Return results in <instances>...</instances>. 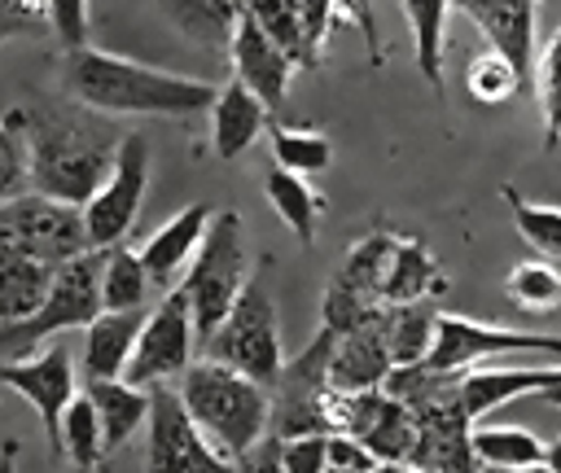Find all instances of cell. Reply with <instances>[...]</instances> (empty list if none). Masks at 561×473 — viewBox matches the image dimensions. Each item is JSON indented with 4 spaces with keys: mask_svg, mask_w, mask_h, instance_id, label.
Wrapping results in <instances>:
<instances>
[{
    "mask_svg": "<svg viewBox=\"0 0 561 473\" xmlns=\"http://www.w3.org/2000/svg\"><path fill=\"white\" fill-rule=\"evenodd\" d=\"M48 26V13H39L31 0H0V44L18 35H35Z\"/></svg>",
    "mask_w": 561,
    "mask_h": 473,
    "instance_id": "obj_40",
    "label": "cell"
},
{
    "mask_svg": "<svg viewBox=\"0 0 561 473\" xmlns=\"http://www.w3.org/2000/svg\"><path fill=\"white\" fill-rule=\"evenodd\" d=\"M543 469L561 473V438H552V442H548V451H543Z\"/></svg>",
    "mask_w": 561,
    "mask_h": 473,
    "instance_id": "obj_42",
    "label": "cell"
},
{
    "mask_svg": "<svg viewBox=\"0 0 561 473\" xmlns=\"http://www.w3.org/2000/svg\"><path fill=\"white\" fill-rule=\"evenodd\" d=\"M88 394L96 399V412H101L105 455H114L149 420V385H136L127 377H88Z\"/></svg>",
    "mask_w": 561,
    "mask_h": 473,
    "instance_id": "obj_21",
    "label": "cell"
},
{
    "mask_svg": "<svg viewBox=\"0 0 561 473\" xmlns=\"http://www.w3.org/2000/svg\"><path fill=\"white\" fill-rule=\"evenodd\" d=\"M0 385L18 390L44 420V434H48V447L53 455L61 460V416L70 407V399L79 394L75 390V359H70V346L66 342H53L48 350H31V355H13V359H0Z\"/></svg>",
    "mask_w": 561,
    "mask_h": 473,
    "instance_id": "obj_12",
    "label": "cell"
},
{
    "mask_svg": "<svg viewBox=\"0 0 561 473\" xmlns=\"http://www.w3.org/2000/svg\"><path fill=\"white\" fill-rule=\"evenodd\" d=\"M535 92L543 109V145L557 149L561 145V26L552 31V39L535 61Z\"/></svg>",
    "mask_w": 561,
    "mask_h": 473,
    "instance_id": "obj_35",
    "label": "cell"
},
{
    "mask_svg": "<svg viewBox=\"0 0 561 473\" xmlns=\"http://www.w3.org/2000/svg\"><path fill=\"white\" fill-rule=\"evenodd\" d=\"M245 280H250V245H245L241 215L237 210H215L197 258L180 276V289L188 293V307H193L197 342H206L224 324V315L232 311Z\"/></svg>",
    "mask_w": 561,
    "mask_h": 473,
    "instance_id": "obj_5",
    "label": "cell"
},
{
    "mask_svg": "<svg viewBox=\"0 0 561 473\" xmlns=\"http://www.w3.org/2000/svg\"><path fill=\"white\" fill-rule=\"evenodd\" d=\"M149 289L153 276L140 258V250H131L127 241L105 245V267H101V302L110 311H127V307H149Z\"/></svg>",
    "mask_w": 561,
    "mask_h": 473,
    "instance_id": "obj_27",
    "label": "cell"
},
{
    "mask_svg": "<svg viewBox=\"0 0 561 473\" xmlns=\"http://www.w3.org/2000/svg\"><path fill=\"white\" fill-rule=\"evenodd\" d=\"M210 206L206 201H188L184 210H175L145 245H140V258H145V267H149V276H153V285L158 289H171V285H180V276L188 272V263L197 258V250H202V236H206V228H210Z\"/></svg>",
    "mask_w": 561,
    "mask_h": 473,
    "instance_id": "obj_17",
    "label": "cell"
},
{
    "mask_svg": "<svg viewBox=\"0 0 561 473\" xmlns=\"http://www.w3.org/2000/svg\"><path fill=\"white\" fill-rule=\"evenodd\" d=\"M92 250L83 206L26 188L0 201V258H39L61 267L66 258Z\"/></svg>",
    "mask_w": 561,
    "mask_h": 473,
    "instance_id": "obj_6",
    "label": "cell"
},
{
    "mask_svg": "<svg viewBox=\"0 0 561 473\" xmlns=\"http://www.w3.org/2000/svg\"><path fill=\"white\" fill-rule=\"evenodd\" d=\"M53 276H57L53 263H39V258H0V324L26 320L44 302Z\"/></svg>",
    "mask_w": 561,
    "mask_h": 473,
    "instance_id": "obj_30",
    "label": "cell"
},
{
    "mask_svg": "<svg viewBox=\"0 0 561 473\" xmlns=\"http://www.w3.org/2000/svg\"><path fill=\"white\" fill-rule=\"evenodd\" d=\"M263 193H267L272 210L294 228V236L302 245H316V219L324 210V197L307 184V175H298L289 166H272L267 180H263Z\"/></svg>",
    "mask_w": 561,
    "mask_h": 473,
    "instance_id": "obj_23",
    "label": "cell"
},
{
    "mask_svg": "<svg viewBox=\"0 0 561 473\" xmlns=\"http://www.w3.org/2000/svg\"><path fill=\"white\" fill-rule=\"evenodd\" d=\"M469 442L478 464H491V469H543V451H548L522 425H482V420H473Z\"/></svg>",
    "mask_w": 561,
    "mask_h": 473,
    "instance_id": "obj_26",
    "label": "cell"
},
{
    "mask_svg": "<svg viewBox=\"0 0 561 473\" xmlns=\"http://www.w3.org/2000/svg\"><path fill=\"white\" fill-rule=\"evenodd\" d=\"M267 114L272 109L254 88H245L241 79L224 83L215 92V105H210V149H215V158H224V162L241 158L267 131Z\"/></svg>",
    "mask_w": 561,
    "mask_h": 473,
    "instance_id": "obj_18",
    "label": "cell"
},
{
    "mask_svg": "<svg viewBox=\"0 0 561 473\" xmlns=\"http://www.w3.org/2000/svg\"><path fill=\"white\" fill-rule=\"evenodd\" d=\"M48 22L66 48L88 44V0H48Z\"/></svg>",
    "mask_w": 561,
    "mask_h": 473,
    "instance_id": "obj_39",
    "label": "cell"
},
{
    "mask_svg": "<svg viewBox=\"0 0 561 473\" xmlns=\"http://www.w3.org/2000/svg\"><path fill=\"white\" fill-rule=\"evenodd\" d=\"M394 368V355L386 346V328H381V311L342 328L337 342H333V359H329V381L333 390L342 394H355V390H373L390 377Z\"/></svg>",
    "mask_w": 561,
    "mask_h": 473,
    "instance_id": "obj_16",
    "label": "cell"
},
{
    "mask_svg": "<svg viewBox=\"0 0 561 473\" xmlns=\"http://www.w3.org/2000/svg\"><path fill=\"white\" fill-rule=\"evenodd\" d=\"M504 289H508V298L522 311H552V307H561V272L552 263H543V258H522L504 276Z\"/></svg>",
    "mask_w": 561,
    "mask_h": 473,
    "instance_id": "obj_33",
    "label": "cell"
},
{
    "mask_svg": "<svg viewBox=\"0 0 561 473\" xmlns=\"http://www.w3.org/2000/svg\"><path fill=\"white\" fill-rule=\"evenodd\" d=\"M149 442H145V464L149 469H224L228 460L206 442L202 425L193 420L180 385H149Z\"/></svg>",
    "mask_w": 561,
    "mask_h": 473,
    "instance_id": "obj_11",
    "label": "cell"
},
{
    "mask_svg": "<svg viewBox=\"0 0 561 473\" xmlns=\"http://www.w3.org/2000/svg\"><path fill=\"white\" fill-rule=\"evenodd\" d=\"M193 350H202L193 307H188V293L180 285H171L145 311V324H140V337H136V350H131L123 377L136 381V385L180 381V372L193 364Z\"/></svg>",
    "mask_w": 561,
    "mask_h": 473,
    "instance_id": "obj_8",
    "label": "cell"
},
{
    "mask_svg": "<svg viewBox=\"0 0 561 473\" xmlns=\"http://www.w3.org/2000/svg\"><path fill=\"white\" fill-rule=\"evenodd\" d=\"M456 9L473 18V26L491 39V48H500L517 66L522 83H535V61H539L535 0H456Z\"/></svg>",
    "mask_w": 561,
    "mask_h": 473,
    "instance_id": "obj_15",
    "label": "cell"
},
{
    "mask_svg": "<svg viewBox=\"0 0 561 473\" xmlns=\"http://www.w3.org/2000/svg\"><path fill=\"white\" fill-rule=\"evenodd\" d=\"M329 434H294V438L276 442L267 460L289 473H320V469H329Z\"/></svg>",
    "mask_w": 561,
    "mask_h": 473,
    "instance_id": "obj_37",
    "label": "cell"
},
{
    "mask_svg": "<svg viewBox=\"0 0 561 473\" xmlns=\"http://www.w3.org/2000/svg\"><path fill=\"white\" fill-rule=\"evenodd\" d=\"M377 464H381V455L364 438H355L346 429L329 434V469L333 473H364V469H377Z\"/></svg>",
    "mask_w": 561,
    "mask_h": 473,
    "instance_id": "obj_38",
    "label": "cell"
},
{
    "mask_svg": "<svg viewBox=\"0 0 561 473\" xmlns=\"http://www.w3.org/2000/svg\"><path fill=\"white\" fill-rule=\"evenodd\" d=\"M342 9L355 18L364 44H368V61L381 66V35H377V18H373V0H342Z\"/></svg>",
    "mask_w": 561,
    "mask_h": 473,
    "instance_id": "obj_41",
    "label": "cell"
},
{
    "mask_svg": "<svg viewBox=\"0 0 561 473\" xmlns=\"http://www.w3.org/2000/svg\"><path fill=\"white\" fill-rule=\"evenodd\" d=\"M552 381H561V359L543 364V368H465L460 372V407L469 420H482L486 412L522 399V394H539Z\"/></svg>",
    "mask_w": 561,
    "mask_h": 473,
    "instance_id": "obj_19",
    "label": "cell"
},
{
    "mask_svg": "<svg viewBox=\"0 0 561 473\" xmlns=\"http://www.w3.org/2000/svg\"><path fill=\"white\" fill-rule=\"evenodd\" d=\"M245 4H250V0H241V9H245Z\"/></svg>",
    "mask_w": 561,
    "mask_h": 473,
    "instance_id": "obj_45",
    "label": "cell"
},
{
    "mask_svg": "<svg viewBox=\"0 0 561 473\" xmlns=\"http://www.w3.org/2000/svg\"><path fill=\"white\" fill-rule=\"evenodd\" d=\"M153 4L188 39H197V44H224V48H228L241 13H245L241 0H153Z\"/></svg>",
    "mask_w": 561,
    "mask_h": 473,
    "instance_id": "obj_24",
    "label": "cell"
},
{
    "mask_svg": "<svg viewBox=\"0 0 561 473\" xmlns=\"http://www.w3.org/2000/svg\"><path fill=\"white\" fill-rule=\"evenodd\" d=\"M61 460H70L79 469H96L105 460V429H101L96 399L88 390L75 394L61 416Z\"/></svg>",
    "mask_w": 561,
    "mask_h": 473,
    "instance_id": "obj_31",
    "label": "cell"
},
{
    "mask_svg": "<svg viewBox=\"0 0 561 473\" xmlns=\"http://www.w3.org/2000/svg\"><path fill=\"white\" fill-rule=\"evenodd\" d=\"M228 57H232V74H237L245 88H254V92L267 101V109H280V105H285L289 74H294L298 61H294L250 13H241V22H237V31H232V39H228Z\"/></svg>",
    "mask_w": 561,
    "mask_h": 473,
    "instance_id": "obj_14",
    "label": "cell"
},
{
    "mask_svg": "<svg viewBox=\"0 0 561 473\" xmlns=\"http://www.w3.org/2000/svg\"><path fill=\"white\" fill-rule=\"evenodd\" d=\"M465 83H469L473 101H482V105H500V101H508L513 92L526 88L522 74H517V66H513L500 48L478 53V57L469 61V70H465Z\"/></svg>",
    "mask_w": 561,
    "mask_h": 473,
    "instance_id": "obj_36",
    "label": "cell"
},
{
    "mask_svg": "<svg viewBox=\"0 0 561 473\" xmlns=\"http://www.w3.org/2000/svg\"><path fill=\"white\" fill-rule=\"evenodd\" d=\"M535 403H548V407H561V381H552L548 390H539V394H530Z\"/></svg>",
    "mask_w": 561,
    "mask_h": 473,
    "instance_id": "obj_43",
    "label": "cell"
},
{
    "mask_svg": "<svg viewBox=\"0 0 561 473\" xmlns=\"http://www.w3.org/2000/svg\"><path fill=\"white\" fill-rule=\"evenodd\" d=\"M61 88L70 101H79L92 114H162V118H193L210 114L215 83L188 79L175 70H158L118 53L101 48H66L61 61Z\"/></svg>",
    "mask_w": 561,
    "mask_h": 473,
    "instance_id": "obj_1",
    "label": "cell"
},
{
    "mask_svg": "<svg viewBox=\"0 0 561 473\" xmlns=\"http://www.w3.org/2000/svg\"><path fill=\"white\" fill-rule=\"evenodd\" d=\"M394 232H368L359 245L346 250L342 267L333 272L329 289H324V307H320V324H329L333 333L377 315L386 307V267H390V254H394Z\"/></svg>",
    "mask_w": 561,
    "mask_h": 473,
    "instance_id": "obj_10",
    "label": "cell"
},
{
    "mask_svg": "<svg viewBox=\"0 0 561 473\" xmlns=\"http://www.w3.org/2000/svg\"><path fill=\"white\" fill-rule=\"evenodd\" d=\"M31 188L83 206L110 175L118 145H110L88 118L61 109H26Z\"/></svg>",
    "mask_w": 561,
    "mask_h": 473,
    "instance_id": "obj_3",
    "label": "cell"
},
{
    "mask_svg": "<svg viewBox=\"0 0 561 473\" xmlns=\"http://www.w3.org/2000/svg\"><path fill=\"white\" fill-rule=\"evenodd\" d=\"M447 289L434 254L425 250V241L416 236H399L390 267H386V302H421V298H438Z\"/></svg>",
    "mask_w": 561,
    "mask_h": 473,
    "instance_id": "obj_22",
    "label": "cell"
},
{
    "mask_svg": "<svg viewBox=\"0 0 561 473\" xmlns=\"http://www.w3.org/2000/svg\"><path fill=\"white\" fill-rule=\"evenodd\" d=\"M101 267H105V250H83L75 258H66L44 293V302L26 315V320H9L0 324V359L13 355H31L39 342L70 333V328H88L105 302H101Z\"/></svg>",
    "mask_w": 561,
    "mask_h": 473,
    "instance_id": "obj_4",
    "label": "cell"
},
{
    "mask_svg": "<svg viewBox=\"0 0 561 473\" xmlns=\"http://www.w3.org/2000/svg\"><path fill=\"white\" fill-rule=\"evenodd\" d=\"M513 350H539V355L561 359V337H552V333H522V328H495V324H478L469 315L438 311L434 346H430L425 359L434 368H473L478 359L513 355Z\"/></svg>",
    "mask_w": 561,
    "mask_h": 473,
    "instance_id": "obj_13",
    "label": "cell"
},
{
    "mask_svg": "<svg viewBox=\"0 0 561 473\" xmlns=\"http://www.w3.org/2000/svg\"><path fill=\"white\" fill-rule=\"evenodd\" d=\"M180 394L193 412V420L202 425L206 442L228 460H250V451L267 438L272 425V385H263L259 377L219 364V359H197L180 372Z\"/></svg>",
    "mask_w": 561,
    "mask_h": 473,
    "instance_id": "obj_2",
    "label": "cell"
},
{
    "mask_svg": "<svg viewBox=\"0 0 561 473\" xmlns=\"http://www.w3.org/2000/svg\"><path fill=\"white\" fill-rule=\"evenodd\" d=\"M149 307H127V311H101L88 328H83V372L88 377H123L127 359L136 350L140 324H145Z\"/></svg>",
    "mask_w": 561,
    "mask_h": 473,
    "instance_id": "obj_20",
    "label": "cell"
},
{
    "mask_svg": "<svg viewBox=\"0 0 561 473\" xmlns=\"http://www.w3.org/2000/svg\"><path fill=\"white\" fill-rule=\"evenodd\" d=\"M145 188H149V140L140 131H127V136H118V153H114L105 184L83 201L88 241L96 250L127 241V232L145 206Z\"/></svg>",
    "mask_w": 561,
    "mask_h": 473,
    "instance_id": "obj_9",
    "label": "cell"
},
{
    "mask_svg": "<svg viewBox=\"0 0 561 473\" xmlns=\"http://www.w3.org/2000/svg\"><path fill=\"white\" fill-rule=\"evenodd\" d=\"M434 324H438V311L430 307V298H421V302H386L381 307V328H386V346H390L394 364L425 359L430 346H434Z\"/></svg>",
    "mask_w": 561,
    "mask_h": 473,
    "instance_id": "obj_25",
    "label": "cell"
},
{
    "mask_svg": "<svg viewBox=\"0 0 561 473\" xmlns=\"http://www.w3.org/2000/svg\"><path fill=\"white\" fill-rule=\"evenodd\" d=\"M504 201H508V210H513V223H517L522 241L535 245V250L548 254V258H561V206L526 201L517 188H504Z\"/></svg>",
    "mask_w": 561,
    "mask_h": 473,
    "instance_id": "obj_34",
    "label": "cell"
},
{
    "mask_svg": "<svg viewBox=\"0 0 561 473\" xmlns=\"http://www.w3.org/2000/svg\"><path fill=\"white\" fill-rule=\"evenodd\" d=\"M245 13H250L298 66H316V61H320V48H316V39H311L302 0H250Z\"/></svg>",
    "mask_w": 561,
    "mask_h": 473,
    "instance_id": "obj_29",
    "label": "cell"
},
{
    "mask_svg": "<svg viewBox=\"0 0 561 473\" xmlns=\"http://www.w3.org/2000/svg\"><path fill=\"white\" fill-rule=\"evenodd\" d=\"M451 4L456 0H403L408 26H412V48H416V70L434 92H443V39H447Z\"/></svg>",
    "mask_w": 561,
    "mask_h": 473,
    "instance_id": "obj_28",
    "label": "cell"
},
{
    "mask_svg": "<svg viewBox=\"0 0 561 473\" xmlns=\"http://www.w3.org/2000/svg\"><path fill=\"white\" fill-rule=\"evenodd\" d=\"M206 359L232 364L250 377H259L263 385H276L285 355H280V311L267 293V276L250 272V280L241 285L232 311L224 315V324L202 342Z\"/></svg>",
    "mask_w": 561,
    "mask_h": 473,
    "instance_id": "obj_7",
    "label": "cell"
},
{
    "mask_svg": "<svg viewBox=\"0 0 561 473\" xmlns=\"http://www.w3.org/2000/svg\"><path fill=\"white\" fill-rule=\"evenodd\" d=\"M31 4H35L39 13H48V0H31ZM48 26H53V22H48Z\"/></svg>",
    "mask_w": 561,
    "mask_h": 473,
    "instance_id": "obj_44",
    "label": "cell"
},
{
    "mask_svg": "<svg viewBox=\"0 0 561 473\" xmlns=\"http://www.w3.org/2000/svg\"><path fill=\"white\" fill-rule=\"evenodd\" d=\"M267 140H272L276 166H289V171H298V175H320V171L333 166V145H329L324 131L267 123Z\"/></svg>",
    "mask_w": 561,
    "mask_h": 473,
    "instance_id": "obj_32",
    "label": "cell"
}]
</instances>
